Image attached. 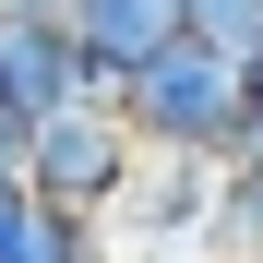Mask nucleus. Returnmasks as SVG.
<instances>
[{"label": "nucleus", "mask_w": 263, "mask_h": 263, "mask_svg": "<svg viewBox=\"0 0 263 263\" xmlns=\"http://www.w3.org/2000/svg\"><path fill=\"white\" fill-rule=\"evenodd\" d=\"M192 36H215V48H263V0H192Z\"/></svg>", "instance_id": "8"}, {"label": "nucleus", "mask_w": 263, "mask_h": 263, "mask_svg": "<svg viewBox=\"0 0 263 263\" xmlns=\"http://www.w3.org/2000/svg\"><path fill=\"white\" fill-rule=\"evenodd\" d=\"M251 96H263V48H251Z\"/></svg>", "instance_id": "12"}, {"label": "nucleus", "mask_w": 263, "mask_h": 263, "mask_svg": "<svg viewBox=\"0 0 263 263\" xmlns=\"http://www.w3.org/2000/svg\"><path fill=\"white\" fill-rule=\"evenodd\" d=\"M215 215H228V156H180V144H144L132 180L108 203V239L132 263H203L215 251Z\"/></svg>", "instance_id": "2"}, {"label": "nucleus", "mask_w": 263, "mask_h": 263, "mask_svg": "<svg viewBox=\"0 0 263 263\" xmlns=\"http://www.w3.org/2000/svg\"><path fill=\"white\" fill-rule=\"evenodd\" d=\"M120 263H132V251H120Z\"/></svg>", "instance_id": "13"}, {"label": "nucleus", "mask_w": 263, "mask_h": 263, "mask_svg": "<svg viewBox=\"0 0 263 263\" xmlns=\"http://www.w3.org/2000/svg\"><path fill=\"white\" fill-rule=\"evenodd\" d=\"M60 24L84 36V72H96V96H120V84L144 72L167 36H192V0H60Z\"/></svg>", "instance_id": "5"}, {"label": "nucleus", "mask_w": 263, "mask_h": 263, "mask_svg": "<svg viewBox=\"0 0 263 263\" xmlns=\"http://www.w3.org/2000/svg\"><path fill=\"white\" fill-rule=\"evenodd\" d=\"M0 180H24V120H0Z\"/></svg>", "instance_id": "10"}, {"label": "nucleus", "mask_w": 263, "mask_h": 263, "mask_svg": "<svg viewBox=\"0 0 263 263\" xmlns=\"http://www.w3.org/2000/svg\"><path fill=\"white\" fill-rule=\"evenodd\" d=\"M120 108L144 144H180V156H239V120H251V60L215 48V36H167V48L120 84Z\"/></svg>", "instance_id": "1"}, {"label": "nucleus", "mask_w": 263, "mask_h": 263, "mask_svg": "<svg viewBox=\"0 0 263 263\" xmlns=\"http://www.w3.org/2000/svg\"><path fill=\"white\" fill-rule=\"evenodd\" d=\"M0 12H60V0H0Z\"/></svg>", "instance_id": "11"}, {"label": "nucleus", "mask_w": 263, "mask_h": 263, "mask_svg": "<svg viewBox=\"0 0 263 263\" xmlns=\"http://www.w3.org/2000/svg\"><path fill=\"white\" fill-rule=\"evenodd\" d=\"M228 167H263V96H251V120H239V156Z\"/></svg>", "instance_id": "9"}, {"label": "nucleus", "mask_w": 263, "mask_h": 263, "mask_svg": "<svg viewBox=\"0 0 263 263\" xmlns=\"http://www.w3.org/2000/svg\"><path fill=\"white\" fill-rule=\"evenodd\" d=\"M0 263H120L108 215H72V203H36L24 180H0Z\"/></svg>", "instance_id": "6"}, {"label": "nucleus", "mask_w": 263, "mask_h": 263, "mask_svg": "<svg viewBox=\"0 0 263 263\" xmlns=\"http://www.w3.org/2000/svg\"><path fill=\"white\" fill-rule=\"evenodd\" d=\"M132 156H144L132 108L120 96H84V108H60V120L24 132V192L36 203H72V215H108L120 180H132Z\"/></svg>", "instance_id": "3"}, {"label": "nucleus", "mask_w": 263, "mask_h": 263, "mask_svg": "<svg viewBox=\"0 0 263 263\" xmlns=\"http://www.w3.org/2000/svg\"><path fill=\"white\" fill-rule=\"evenodd\" d=\"M203 263H263V167H228V215H215Z\"/></svg>", "instance_id": "7"}, {"label": "nucleus", "mask_w": 263, "mask_h": 263, "mask_svg": "<svg viewBox=\"0 0 263 263\" xmlns=\"http://www.w3.org/2000/svg\"><path fill=\"white\" fill-rule=\"evenodd\" d=\"M96 96V72H84V36L60 12H0V120H60Z\"/></svg>", "instance_id": "4"}]
</instances>
